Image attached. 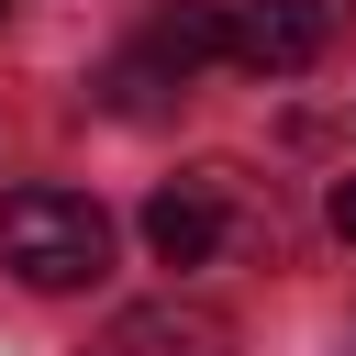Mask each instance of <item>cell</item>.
Instances as JSON below:
<instances>
[{
	"label": "cell",
	"mask_w": 356,
	"mask_h": 356,
	"mask_svg": "<svg viewBox=\"0 0 356 356\" xmlns=\"http://www.w3.org/2000/svg\"><path fill=\"white\" fill-rule=\"evenodd\" d=\"M323 211H334V234L356 245V178H334V200H323Z\"/></svg>",
	"instance_id": "cell-6"
},
{
	"label": "cell",
	"mask_w": 356,
	"mask_h": 356,
	"mask_svg": "<svg viewBox=\"0 0 356 356\" xmlns=\"http://www.w3.org/2000/svg\"><path fill=\"white\" fill-rule=\"evenodd\" d=\"M0 267L22 289H89L111 267V211L89 189H0Z\"/></svg>",
	"instance_id": "cell-1"
},
{
	"label": "cell",
	"mask_w": 356,
	"mask_h": 356,
	"mask_svg": "<svg viewBox=\"0 0 356 356\" xmlns=\"http://www.w3.org/2000/svg\"><path fill=\"white\" fill-rule=\"evenodd\" d=\"M89 356H234V323L200 312V300H134Z\"/></svg>",
	"instance_id": "cell-3"
},
{
	"label": "cell",
	"mask_w": 356,
	"mask_h": 356,
	"mask_svg": "<svg viewBox=\"0 0 356 356\" xmlns=\"http://www.w3.org/2000/svg\"><path fill=\"white\" fill-rule=\"evenodd\" d=\"M0 22H11V0H0Z\"/></svg>",
	"instance_id": "cell-7"
},
{
	"label": "cell",
	"mask_w": 356,
	"mask_h": 356,
	"mask_svg": "<svg viewBox=\"0 0 356 356\" xmlns=\"http://www.w3.org/2000/svg\"><path fill=\"white\" fill-rule=\"evenodd\" d=\"M145 56H156L167 78H189V67H211V56H222V11H156V33H145Z\"/></svg>",
	"instance_id": "cell-5"
},
{
	"label": "cell",
	"mask_w": 356,
	"mask_h": 356,
	"mask_svg": "<svg viewBox=\"0 0 356 356\" xmlns=\"http://www.w3.org/2000/svg\"><path fill=\"white\" fill-rule=\"evenodd\" d=\"M145 245H156V267H211V245H222V178H167L145 200Z\"/></svg>",
	"instance_id": "cell-4"
},
{
	"label": "cell",
	"mask_w": 356,
	"mask_h": 356,
	"mask_svg": "<svg viewBox=\"0 0 356 356\" xmlns=\"http://www.w3.org/2000/svg\"><path fill=\"white\" fill-rule=\"evenodd\" d=\"M323 44H334L323 0H234L222 11V56L245 78H300V67H323Z\"/></svg>",
	"instance_id": "cell-2"
}]
</instances>
